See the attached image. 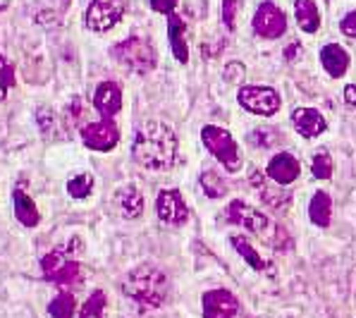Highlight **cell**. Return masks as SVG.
Here are the masks:
<instances>
[{"instance_id":"cell-1","label":"cell","mask_w":356,"mask_h":318,"mask_svg":"<svg viewBox=\"0 0 356 318\" xmlns=\"http://www.w3.org/2000/svg\"><path fill=\"white\" fill-rule=\"evenodd\" d=\"M131 156L141 168L168 170L177 156V136L161 120H146L134 132Z\"/></svg>"},{"instance_id":"cell-2","label":"cell","mask_w":356,"mask_h":318,"mask_svg":"<svg viewBox=\"0 0 356 318\" xmlns=\"http://www.w3.org/2000/svg\"><path fill=\"white\" fill-rule=\"evenodd\" d=\"M168 289H170L168 276L161 268L149 266V263L129 271L122 280V292L129 299H134L141 309H156V306H161L168 297Z\"/></svg>"},{"instance_id":"cell-3","label":"cell","mask_w":356,"mask_h":318,"mask_svg":"<svg viewBox=\"0 0 356 318\" xmlns=\"http://www.w3.org/2000/svg\"><path fill=\"white\" fill-rule=\"evenodd\" d=\"M225 218H227V223L242 225L244 230L259 234V239H263L266 244H270L273 249H289V246H292L289 232L282 228L280 223H275L273 218L263 216L261 211L251 208L249 204H244V201H232V204L227 206Z\"/></svg>"},{"instance_id":"cell-4","label":"cell","mask_w":356,"mask_h":318,"mask_svg":"<svg viewBox=\"0 0 356 318\" xmlns=\"http://www.w3.org/2000/svg\"><path fill=\"white\" fill-rule=\"evenodd\" d=\"M41 271L48 283H56L60 287H70V285L79 283L81 268L76 256L67 249H53L41 259Z\"/></svg>"},{"instance_id":"cell-5","label":"cell","mask_w":356,"mask_h":318,"mask_svg":"<svg viewBox=\"0 0 356 318\" xmlns=\"http://www.w3.org/2000/svg\"><path fill=\"white\" fill-rule=\"evenodd\" d=\"M113 58L131 72H149L156 67V51L149 41L139 36H129L113 48Z\"/></svg>"},{"instance_id":"cell-6","label":"cell","mask_w":356,"mask_h":318,"mask_svg":"<svg viewBox=\"0 0 356 318\" xmlns=\"http://www.w3.org/2000/svg\"><path fill=\"white\" fill-rule=\"evenodd\" d=\"M201 139H204L206 149L225 166L227 173H237V170L242 168L237 141L232 139V134H229L227 129L216 127V125H206V127L201 129Z\"/></svg>"},{"instance_id":"cell-7","label":"cell","mask_w":356,"mask_h":318,"mask_svg":"<svg viewBox=\"0 0 356 318\" xmlns=\"http://www.w3.org/2000/svg\"><path fill=\"white\" fill-rule=\"evenodd\" d=\"M129 0H91L86 10V26L96 34H106L122 22Z\"/></svg>"},{"instance_id":"cell-8","label":"cell","mask_w":356,"mask_h":318,"mask_svg":"<svg viewBox=\"0 0 356 318\" xmlns=\"http://www.w3.org/2000/svg\"><path fill=\"white\" fill-rule=\"evenodd\" d=\"M237 101L249 113L263 115V118H270L280 111V96L270 86H242L237 91Z\"/></svg>"},{"instance_id":"cell-9","label":"cell","mask_w":356,"mask_h":318,"mask_svg":"<svg viewBox=\"0 0 356 318\" xmlns=\"http://www.w3.org/2000/svg\"><path fill=\"white\" fill-rule=\"evenodd\" d=\"M81 141L94 151H113L120 141V129L113 120H98V122H89L81 127Z\"/></svg>"},{"instance_id":"cell-10","label":"cell","mask_w":356,"mask_h":318,"mask_svg":"<svg viewBox=\"0 0 356 318\" xmlns=\"http://www.w3.org/2000/svg\"><path fill=\"white\" fill-rule=\"evenodd\" d=\"M156 211H158V218L161 223L165 225H184L189 218V208L184 204L182 194L177 189H161L158 191V201H156Z\"/></svg>"},{"instance_id":"cell-11","label":"cell","mask_w":356,"mask_h":318,"mask_svg":"<svg viewBox=\"0 0 356 318\" xmlns=\"http://www.w3.org/2000/svg\"><path fill=\"white\" fill-rule=\"evenodd\" d=\"M287 29V17L275 3H261L254 15V31L263 38H280Z\"/></svg>"},{"instance_id":"cell-12","label":"cell","mask_w":356,"mask_h":318,"mask_svg":"<svg viewBox=\"0 0 356 318\" xmlns=\"http://www.w3.org/2000/svg\"><path fill=\"white\" fill-rule=\"evenodd\" d=\"M204 318H234L239 311V301L227 289H211L201 299Z\"/></svg>"},{"instance_id":"cell-13","label":"cell","mask_w":356,"mask_h":318,"mask_svg":"<svg viewBox=\"0 0 356 318\" xmlns=\"http://www.w3.org/2000/svg\"><path fill=\"white\" fill-rule=\"evenodd\" d=\"M266 175L275 184L287 187V184H292L294 180L301 175V166H299V161L292 156V153L282 151V153H277V156L270 158V163H268V168H266Z\"/></svg>"},{"instance_id":"cell-14","label":"cell","mask_w":356,"mask_h":318,"mask_svg":"<svg viewBox=\"0 0 356 318\" xmlns=\"http://www.w3.org/2000/svg\"><path fill=\"white\" fill-rule=\"evenodd\" d=\"M94 108L103 115V120H111L113 115L120 113L122 108V89L115 81H103L98 84L94 94Z\"/></svg>"},{"instance_id":"cell-15","label":"cell","mask_w":356,"mask_h":318,"mask_svg":"<svg viewBox=\"0 0 356 318\" xmlns=\"http://www.w3.org/2000/svg\"><path fill=\"white\" fill-rule=\"evenodd\" d=\"M292 125L304 139H316V136H321L327 129L325 118L318 111H314V108H297L292 113Z\"/></svg>"},{"instance_id":"cell-16","label":"cell","mask_w":356,"mask_h":318,"mask_svg":"<svg viewBox=\"0 0 356 318\" xmlns=\"http://www.w3.org/2000/svg\"><path fill=\"white\" fill-rule=\"evenodd\" d=\"M321 65L332 79H339L349 70V53L337 43H327V46L321 48Z\"/></svg>"},{"instance_id":"cell-17","label":"cell","mask_w":356,"mask_h":318,"mask_svg":"<svg viewBox=\"0 0 356 318\" xmlns=\"http://www.w3.org/2000/svg\"><path fill=\"white\" fill-rule=\"evenodd\" d=\"M115 206H118L120 216L127 218V221H134L144 213V196L141 191L134 187V184H127L115 194Z\"/></svg>"},{"instance_id":"cell-18","label":"cell","mask_w":356,"mask_h":318,"mask_svg":"<svg viewBox=\"0 0 356 318\" xmlns=\"http://www.w3.org/2000/svg\"><path fill=\"white\" fill-rule=\"evenodd\" d=\"M184 22L177 17V15H168V38H170V46H172V53L179 63H187L189 60V48H187V38H184Z\"/></svg>"},{"instance_id":"cell-19","label":"cell","mask_w":356,"mask_h":318,"mask_svg":"<svg viewBox=\"0 0 356 318\" xmlns=\"http://www.w3.org/2000/svg\"><path fill=\"white\" fill-rule=\"evenodd\" d=\"M13 206H15V218L24 225V228H36L38 225V208L29 194L24 189L13 191Z\"/></svg>"},{"instance_id":"cell-20","label":"cell","mask_w":356,"mask_h":318,"mask_svg":"<svg viewBox=\"0 0 356 318\" xmlns=\"http://www.w3.org/2000/svg\"><path fill=\"white\" fill-rule=\"evenodd\" d=\"M294 17L301 31L306 34H316L321 26V13L316 8L314 0H294Z\"/></svg>"},{"instance_id":"cell-21","label":"cell","mask_w":356,"mask_h":318,"mask_svg":"<svg viewBox=\"0 0 356 318\" xmlns=\"http://www.w3.org/2000/svg\"><path fill=\"white\" fill-rule=\"evenodd\" d=\"M330 216H332V199L327 191H316L314 199L309 204V218L314 225L318 228H327L330 225Z\"/></svg>"},{"instance_id":"cell-22","label":"cell","mask_w":356,"mask_h":318,"mask_svg":"<svg viewBox=\"0 0 356 318\" xmlns=\"http://www.w3.org/2000/svg\"><path fill=\"white\" fill-rule=\"evenodd\" d=\"M201 187H204L208 199H222L227 194V182L216 170H204L201 173Z\"/></svg>"},{"instance_id":"cell-23","label":"cell","mask_w":356,"mask_h":318,"mask_svg":"<svg viewBox=\"0 0 356 318\" xmlns=\"http://www.w3.org/2000/svg\"><path fill=\"white\" fill-rule=\"evenodd\" d=\"M232 246L239 251V254H242V259L249 263L254 271H266V268H268V263L263 261V256H259V251H256L254 246L246 242L242 234H234V237H232Z\"/></svg>"},{"instance_id":"cell-24","label":"cell","mask_w":356,"mask_h":318,"mask_svg":"<svg viewBox=\"0 0 356 318\" xmlns=\"http://www.w3.org/2000/svg\"><path fill=\"white\" fill-rule=\"evenodd\" d=\"M251 184H254L256 191H259L263 199H266V204H270L275 208H282L289 201L287 194H275V191L268 189V182H266V177H263L261 173H251Z\"/></svg>"},{"instance_id":"cell-25","label":"cell","mask_w":356,"mask_h":318,"mask_svg":"<svg viewBox=\"0 0 356 318\" xmlns=\"http://www.w3.org/2000/svg\"><path fill=\"white\" fill-rule=\"evenodd\" d=\"M48 314L53 318H72L74 316V294L60 292L58 297H53V301L48 304Z\"/></svg>"},{"instance_id":"cell-26","label":"cell","mask_w":356,"mask_h":318,"mask_svg":"<svg viewBox=\"0 0 356 318\" xmlns=\"http://www.w3.org/2000/svg\"><path fill=\"white\" fill-rule=\"evenodd\" d=\"M103 309H106V294H103V289H94L91 297L81 306L79 318H103Z\"/></svg>"},{"instance_id":"cell-27","label":"cell","mask_w":356,"mask_h":318,"mask_svg":"<svg viewBox=\"0 0 356 318\" xmlns=\"http://www.w3.org/2000/svg\"><path fill=\"white\" fill-rule=\"evenodd\" d=\"M94 191V177L91 175H76L67 182V194L72 199H86Z\"/></svg>"},{"instance_id":"cell-28","label":"cell","mask_w":356,"mask_h":318,"mask_svg":"<svg viewBox=\"0 0 356 318\" xmlns=\"http://www.w3.org/2000/svg\"><path fill=\"white\" fill-rule=\"evenodd\" d=\"M311 173L316 180H330L332 177V158L325 149H321L311 161Z\"/></svg>"},{"instance_id":"cell-29","label":"cell","mask_w":356,"mask_h":318,"mask_svg":"<svg viewBox=\"0 0 356 318\" xmlns=\"http://www.w3.org/2000/svg\"><path fill=\"white\" fill-rule=\"evenodd\" d=\"M249 141H251V146H256V149H268V146L280 141V132L273 129V127H259L249 134Z\"/></svg>"},{"instance_id":"cell-30","label":"cell","mask_w":356,"mask_h":318,"mask_svg":"<svg viewBox=\"0 0 356 318\" xmlns=\"http://www.w3.org/2000/svg\"><path fill=\"white\" fill-rule=\"evenodd\" d=\"M70 3H72V0H41V10H38L36 19H43L46 13H51V22L56 24V22L65 15V10L70 8Z\"/></svg>"},{"instance_id":"cell-31","label":"cell","mask_w":356,"mask_h":318,"mask_svg":"<svg viewBox=\"0 0 356 318\" xmlns=\"http://www.w3.org/2000/svg\"><path fill=\"white\" fill-rule=\"evenodd\" d=\"M13 81H15L13 67H10V65L3 60V56H0V101L5 98V91H8V86H13Z\"/></svg>"},{"instance_id":"cell-32","label":"cell","mask_w":356,"mask_h":318,"mask_svg":"<svg viewBox=\"0 0 356 318\" xmlns=\"http://www.w3.org/2000/svg\"><path fill=\"white\" fill-rule=\"evenodd\" d=\"M237 5H239V0H222V22H225L227 31H234V17H237Z\"/></svg>"},{"instance_id":"cell-33","label":"cell","mask_w":356,"mask_h":318,"mask_svg":"<svg viewBox=\"0 0 356 318\" xmlns=\"http://www.w3.org/2000/svg\"><path fill=\"white\" fill-rule=\"evenodd\" d=\"M151 8L161 15H172L175 8H177V0H149Z\"/></svg>"},{"instance_id":"cell-34","label":"cell","mask_w":356,"mask_h":318,"mask_svg":"<svg viewBox=\"0 0 356 318\" xmlns=\"http://www.w3.org/2000/svg\"><path fill=\"white\" fill-rule=\"evenodd\" d=\"M339 29H342V34H344V36L356 38V13H349L347 17L339 22Z\"/></svg>"},{"instance_id":"cell-35","label":"cell","mask_w":356,"mask_h":318,"mask_svg":"<svg viewBox=\"0 0 356 318\" xmlns=\"http://www.w3.org/2000/svg\"><path fill=\"white\" fill-rule=\"evenodd\" d=\"M344 101L352 108H356V84H347L344 86Z\"/></svg>"}]
</instances>
